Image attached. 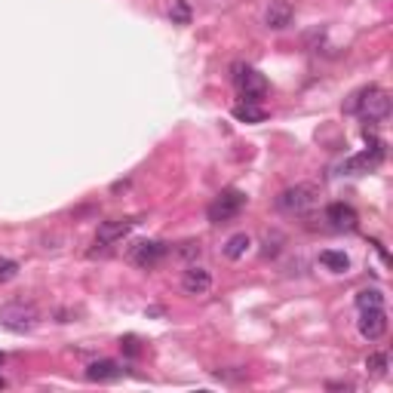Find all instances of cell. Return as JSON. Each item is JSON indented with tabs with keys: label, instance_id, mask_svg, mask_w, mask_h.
Wrapping results in <instances>:
<instances>
[{
	"label": "cell",
	"instance_id": "cell-20",
	"mask_svg": "<svg viewBox=\"0 0 393 393\" xmlns=\"http://www.w3.org/2000/svg\"><path fill=\"white\" fill-rule=\"evenodd\" d=\"M18 277V261L13 258H0V283H9V279Z\"/></svg>",
	"mask_w": 393,
	"mask_h": 393
},
{
	"label": "cell",
	"instance_id": "cell-3",
	"mask_svg": "<svg viewBox=\"0 0 393 393\" xmlns=\"http://www.w3.org/2000/svg\"><path fill=\"white\" fill-rule=\"evenodd\" d=\"M40 326V311L31 301H9L0 307V329L13 335H28Z\"/></svg>",
	"mask_w": 393,
	"mask_h": 393
},
{
	"label": "cell",
	"instance_id": "cell-11",
	"mask_svg": "<svg viewBox=\"0 0 393 393\" xmlns=\"http://www.w3.org/2000/svg\"><path fill=\"white\" fill-rule=\"evenodd\" d=\"M326 221H329V228L335 231H353L357 228V209L348 203H329L326 206Z\"/></svg>",
	"mask_w": 393,
	"mask_h": 393
},
{
	"label": "cell",
	"instance_id": "cell-19",
	"mask_svg": "<svg viewBox=\"0 0 393 393\" xmlns=\"http://www.w3.org/2000/svg\"><path fill=\"white\" fill-rule=\"evenodd\" d=\"M387 353H369V360H366V369L372 372V375H384V372H387Z\"/></svg>",
	"mask_w": 393,
	"mask_h": 393
},
{
	"label": "cell",
	"instance_id": "cell-21",
	"mask_svg": "<svg viewBox=\"0 0 393 393\" xmlns=\"http://www.w3.org/2000/svg\"><path fill=\"white\" fill-rule=\"evenodd\" d=\"M120 348L126 350V357H138V353H142V350H138V341H135V335H126V338L120 341Z\"/></svg>",
	"mask_w": 393,
	"mask_h": 393
},
{
	"label": "cell",
	"instance_id": "cell-22",
	"mask_svg": "<svg viewBox=\"0 0 393 393\" xmlns=\"http://www.w3.org/2000/svg\"><path fill=\"white\" fill-rule=\"evenodd\" d=\"M179 255H200V243H194V240H188V243H182V249H179Z\"/></svg>",
	"mask_w": 393,
	"mask_h": 393
},
{
	"label": "cell",
	"instance_id": "cell-14",
	"mask_svg": "<svg viewBox=\"0 0 393 393\" xmlns=\"http://www.w3.org/2000/svg\"><path fill=\"white\" fill-rule=\"evenodd\" d=\"M320 265L326 270H332V274H348L350 258H348V252H341V249H323L320 252Z\"/></svg>",
	"mask_w": 393,
	"mask_h": 393
},
{
	"label": "cell",
	"instance_id": "cell-23",
	"mask_svg": "<svg viewBox=\"0 0 393 393\" xmlns=\"http://www.w3.org/2000/svg\"><path fill=\"white\" fill-rule=\"evenodd\" d=\"M4 387H6V378H4V375H0V390H4Z\"/></svg>",
	"mask_w": 393,
	"mask_h": 393
},
{
	"label": "cell",
	"instance_id": "cell-10",
	"mask_svg": "<svg viewBox=\"0 0 393 393\" xmlns=\"http://www.w3.org/2000/svg\"><path fill=\"white\" fill-rule=\"evenodd\" d=\"M212 289V270H206L200 265H191L188 270L182 274V292L184 295H206Z\"/></svg>",
	"mask_w": 393,
	"mask_h": 393
},
{
	"label": "cell",
	"instance_id": "cell-24",
	"mask_svg": "<svg viewBox=\"0 0 393 393\" xmlns=\"http://www.w3.org/2000/svg\"><path fill=\"white\" fill-rule=\"evenodd\" d=\"M4 360H6V353H4V350H0V366H4Z\"/></svg>",
	"mask_w": 393,
	"mask_h": 393
},
{
	"label": "cell",
	"instance_id": "cell-13",
	"mask_svg": "<svg viewBox=\"0 0 393 393\" xmlns=\"http://www.w3.org/2000/svg\"><path fill=\"white\" fill-rule=\"evenodd\" d=\"M123 375V369L117 366L114 360H96L87 366V381H96V384H111Z\"/></svg>",
	"mask_w": 393,
	"mask_h": 393
},
{
	"label": "cell",
	"instance_id": "cell-6",
	"mask_svg": "<svg viewBox=\"0 0 393 393\" xmlns=\"http://www.w3.org/2000/svg\"><path fill=\"white\" fill-rule=\"evenodd\" d=\"M366 151L362 154H353L344 160V172H350V175H362V172H369V170H375V166H381V160H384V142H378V138H372L366 133Z\"/></svg>",
	"mask_w": 393,
	"mask_h": 393
},
{
	"label": "cell",
	"instance_id": "cell-5",
	"mask_svg": "<svg viewBox=\"0 0 393 393\" xmlns=\"http://www.w3.org/2000/svg\"><path fill=\"white\" fill-rule=\"evenodd\" d=\"M231 71H233V87L240 89L243 101H255V105H261V99L267 96V80H265V74L255 71L252 65H243V62H237Z\"/></svg>",
	"mask_w": 393,
	"mask_h": 393
},
{
	"label": "cell",
	"instance_id": "cell-1",
	"mask_svg": "<svg viewBox=\"0 0 393 393\" xmlns=\"http://www.w3.org/2000/svg\"><path fill=\"white\" fill-rule=\"evenodd\" d=\"M348 111L357 114L366 123H381V120L390 117V92L384 87H362L360 92H353L348 101Z\"/></svg>",
	"mask_w": 393,
	"mask_h": 393
},
{
	"label": "cell",
	"instance_id": "cell-4",
	"mask_svg": "<svg viewBox=\"0 0 393 393\" xmlns=\"http://www.w3.org/2000/svg\"><path fill=\"white\" fill-rule=\"evenodd\" d=\"M246 200H249V196L243 194L240 188H224L209 203V209H206V218H209L212 224H228V221L237 218L243 209H246Z\"/></svg>",
	"mask_w": 393,
	"mask_h": 393
},
{
	"label": "cell",
	"instance_id": "cell-9",
	"mask_svg": "<svg viewBox=\"0 0 393 393\" xmlns=\"http://www.w3.org/2000/svg\"><path fill=\"white\" fill-rule=\"evenodd\" d=\"M135 218H114V221H101L99 224V233H96V246H114V243H120L126 237L129 231L135 228Z\"/></svg>",
	"mask_w": 393,
	"mask_h": 393
},
{
	"label": "cell",
	"instance_id": "cell-2",
	"mask_svg": "<svg viewBox=\"0 0 393 393\" xmlns=\"http://www.w3.org/2000/svg\"><path fill=\"white\" fill-rule=\"evenodd\" d=\"M320 196L323 191L311 182H301V184H292V188L279 191L277 196V209L283 215H311L316 206H320Z\"/></svg>",
	"mask_w": 393,
	"mask_h": 393
},
{
	"label": "cell",
	"instance_id": "cell-7",
	"mask_svg": "<svg viewBox=\"0 0 393 393\" xmlns=\"http://www.w3.org/2000/svg\"><path fill=\"white\" fill-rule=\"evenodd\" d=\"M357 326H360V335L366 341H381L387 335V326H390L384 304H381V307H362Z\"/></svg>",
	"mask_w": 393,
	"mask_h": 393
},
{
	"label": "cell",
	"instance_id": "cell-8",
	"mask_svg": "<svg viewBox=\"0 0 393 393\" xmlns=\"http://www.w3.org/2000/svg\"><path fill=\"white\" fill-rule=\"evenodd\" d=\"M166 252H170V246H166V243H160V240H142L138 246H133L129 258H133L135 267L151 270V267H157L166 258Z\"/></svg>",
	"mask_w": 393,
	"mask_h": 393
},
{
	"label": "cell",
	"instance_id": "cell-15",
	"mask_svg": "<svg viewBox=\"0 0 393 393\" xmlns=\"http://www.w3.org/2000/svg\"><path fill=\"white\" fill-rule=\"evenodd\" d=\"M233 120H240V123H265L267 111L255 105V101H240V105L233 108Z\"/></svg>",
	"mask_w": 393,
	"mask_h": 393
},
{
	"label": "cell",
	"instance_id": "cell-16",
	"mask_svg": "<svg viewBox=\"0 0 393 393\" xmlns=\"http://www.w3.org/2000/svg\"><path fill=\"white\" fill-rule=\"evenodd\" d=\"M249 249H252V237H249V233H233V237H228V243H224L221 252L231 261H240V258H246Z\"/></svg>",
	"mask_w": 393,
	"mask_h": 393
},
{
	"label": "cell",
	"instance_id": "cell-12",
	"mask_svg": "<svg viewBox=\"0 0 393 393\" xmlns=\"http://www.w3.org/2000/svg\"><path fill=\"white\" fill-rule=\"evenodd\" d=\"M292 18H295V9H292L289 0H270L267 9H265V25L274 28V31L289 28V25H292Z\"/></svg>",
	"mask_w": 393,
	"mask_h": 393
},
{
	"label": "cell",
	"instance_id": "cell-18",
	"mask_svg": "<svg viewBox=\"0 0 393 393\" xmlns=\"http://www.w3.org/2000/svg\"><path fill=\"white\" fill-rule=\"evenodd\" d=\"M384 304V292L381 289H362V292H357V307L362 311V307H381Z\"/></svg>",
	"mask_w": 393,
	"mask_h": 393
},
{
	"label": "cell",
	"instance_id": "cell-17",
	"mask_svg": "<svg viewBox=\"0 0 393 393\" xmlns=\"http://www.w3.org/2000/svg\"><path fill=\"white\" fill-rule=\"evenodd\" d=\"M170 18H172L175 25H191L194 13H191V4H188V0H175V4L170 6Z\"/></svg>",
	"mask_w": 393,
	"mask_h": 393
}]
</instances>
